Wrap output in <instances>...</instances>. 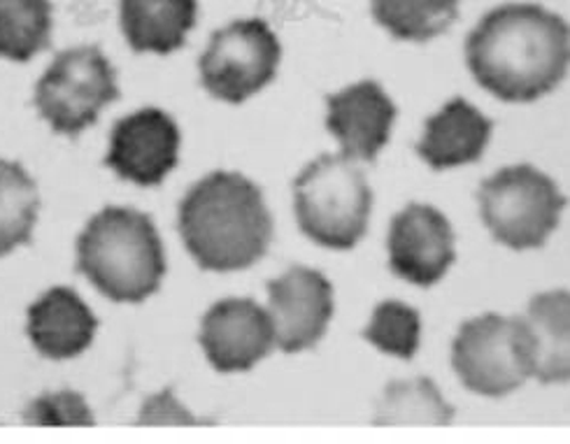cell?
I'll return each instance as SVG.
<instances>
[{
    "mask_svg": "<svg viewBox=\"0 0 570 444\" xmlns=\"http://www.w3.org/2000/svg\"><path fill=\"white\" fill-rule=\"evenodd\" d=\"M465 57L489 93L505 102H531L566 77L568 23L540 6H503L475 26Z\"/></svg>",
    "mask_w": 570,
    "mask_h": 444,
    "instance_id": "6da1fadb",
    "label": "cell"
},
{
    "mask_svg": "<svg viewBox=\"0 0 570 444\" xmlns=\"http://www.w3.org/2000/svg\"><path fill=\"white\" fill-rule=\"evenodd\" d=\"M179 233L205 270L230 273L254 266L273 240L264 194L240 172H213L179 203Z\"/></svg>",
    "mask_w": 570,
    "mask_h": 444,
    "instance_id": "7a4b0ae2",
    "label": "cell"
},
{
    "mask_svg": "<svg viewBox=\"0 0 570 444\" xmlns=\"http://www.w3.org/2000/svg\"><path fill=\"white\" fill-rule=\"evenodd\" d=\"M77 270L115 303H142L157 294L166 254L154 221L131 207H106L77 240Z\"/></svg>",
    "mask_w": 570,
    "mask_h": 444,
    "instance_id": "3957f363",
    "label": "cell"
},
{
    "mask_svg": "<svg viewBox=\"0 0 570 444\" xmlns=\"http://www.w3.org/2000/svg\"><path fill=\"white\" fill-rule=\"evenodd\" d=\"M301 230L328 249H352L368 230L373 191L347 156L324 154L294 181Z\"/></svg>",
    "mask_w": 570,
    "mask_h": 444,
    "instance_id": "277c9868",
    "label": "cell"
},
{
    "mask_svg": "<svg viewBox=\"0 0 570 444\" xmlns=\"http://www.w3.org/2000/svg\"><path fill=\"white\" fill-rule=\"evenodd\" d=\"M480 213L497 243L535 249L548 243L566 207L554 181L533 166H510L482 181Z\"/></svg>",
    "mask_w": 570,
    "mask_h": 444,
    "instance_id": "5b68a950",
    "label": "cell"
},
{
    "mask_svg": "<svg viewBox=\"0 0 570 444\" xmlns=\"http://www.w3.org/2000/svg\"><path fill=\"white\" fill-rule=\"evenodd\" d=\"M119 98L117 72L98 47L66 49L51 61L36 89V108L55 134L77 138Z\"/></svg>",
    "mask_w": 570,
    "mask_h": 444,
    "instance_id": "8992f818",
    "label": "cell"
},
{
    "mask_svg": "<svg viewBox=\"0 0 570 444\" xmlns=\"http://www.w3.org/2000/svg\"><path fill=\"white\" fill-rule=\"evenodd\" d=\"M452 365L473 394L503 398L531 377V356L520 317L484 315L465 322L452 345Z\"/></svg>",
    "mask_w": 570,
    "mask_h": 444,
    "instance_id": "52a82bcc",
    "label": "cell"
},
{
    "mask_svg": "<svg viewBox=\"0 0 570 444\" xmlns=\"http://www.w3.org/2000/svg\"><path fill=\"white\" fill-rule=\"evenodd\" d=\"M282 47L262 19H240L219 29L198 61L207 93L233 102L252 98L273 82Z\"/></svg>",
    "mask_w": 570,
    "mask_h": 444,
    "instance_id": "ba28073f",
    "label": "cell"
},
{
    "mask_svg": "<svg viewBox=\"0 0 570 444\" xmlns=\"http://www.w3.org/2000/svg\"><path fill=\"white\" fill-rule=\"evenodd\" d=\"M268 296L275 345L287 354L315 347L333 317V286L326 275L294 266L268 282Z\"/></svg>",
    "mask_w": 570,
    "mask_h": 444,
    "instance_id": "9c48e42d",
    "label": "cell"
},
{
    "mask_svg": "<svg viewBox=\"0 0 570 444\" xmlns=\"http://www.w3.org/2000/svg\"><path fill=\"white\" fill-rule=\"evenodd\" d=\"M200 345L215 371H252L275 345V328L268 309L252 298H228L215 303L203 317Z\"/></svg>",
    "mask_w": 570,
    "mask_h": 444,
    "instance_id": "30bf717a",
    "label": "cell"
},
{
    "mask_svg": "<svg viewBox=\"0 0 570 444\" xmlns=\"http://www.w3.org/2000/svg\"><path fill=\"white\" fill-rule=\"evenodd\" d=\"M456 258L454 230L448 217L431 205L412 203L394 217L389 230V266L417 286H433Z\"/></svg>",
    "mask_w": 570,
    "mask_h": 444,
    "instance_id": "8fae6325",
    "label": "cell"
},
{
    "mask_svg": "<svg viewBox=\"0 0 570 444\" xmlns=\"http://www.w3.org/2000/svg\"><path fill=\"white\" fill-rule=\"evenodd\" d=\"M179 128L159 108H145L117 121L106 166L121 179L157 187L177 166Z\"/></svg>",
    "mask_w": 570,
    "mask_h": 444,
    "instance_id": "7c38bea8",
    "label": "cell"
},
{
    "mask_svg": "<svg viewBox=\"0 0 570 444\" xmlns=\"http://www.w3.org/2000/svg\"><path fill=\"white\" fill-rule=\"evenodd\" d=\"M326 128L338 138L343 156L375 164L396 121V106L377 82H358L326 98Z\"/></svg>",
    "mask_w": 570,
    "mask_h": 444,
    "instance_id": "4fadbf2b",
    "label": "cell"
},
{
    "mask_svg": "<svg viewBox=\"0 0 570 444\" xmlns=\"http://www.w3.org/2000/svg\"><path fill=\"white\" fill-rule=\"evenodd\" d=\"M96 328L94 312L68 286L49 289L29 309V337L45 358L80 356L91 347Z\"/></svg>",
    "mask_w": 570,
    "mask_h": 444,
    "instance_id": "5bb4252c",
    "label": "cell"
},
{
    "mask_svg": "<svg viewBox=\"0 0 570 444\" xmlns=\"http://www.w3.org/2000/svg\"><path fill=\"white\" fill-rule=\"evenodd\" d=\"M491 130H494L491 119H487L469 100L454 98L426 121L417 154L433 170L475 164L482 159Z\"/></svg>",
    "mask_w": 570,
    "mask_h": 444,
    "instance_id": "9a60e30c",
    "label": "cell"
},
{
    "mask_svg": "<svg viewBox=\"0 0 570 444\" xmlns=\"http://www.w3.org/2000/svg\"><path fill=\"white\" fill-rule=\"evenodd\" d=\"M568 305V292L540 294L529 303V312L522 319L531 356V377L542 384L568 382L570 377Z\"/></svg>",
    "mask_w": 570,
    "mask_h": 444,
    "instance_id": "2e32d148",
    "label": "cell"
},
{
    "mask_svg": "<svg viewBox=\"0 0 570 444\" xmlns=\"http://www.w3.org/2000/svg\"><path fill=\"white\" fill-rule=\"evenodd\" d=\"M196 23V0H121V29L136 51L170 55Z\"/></svg>",
    "mask_w": 570,
    "mask_h": 444,
    "instance_id": "e0dca14e",
    "label": "cell"
},
{
    "mask_svg": "<svg viewBox=\"0 0 570 444\" xmlns=\"http://www.w3.org/2000/svg\"><path fill=\"white\" fill-rule=\"evenodd\" d=\"M452 422L454 407L429 377L389 384L373 420L375 426H448Z\"/></svg>",
    "mask_w": 570,
    "mask_h": 444,
    "instance_id": "ac0fdd59",
    "label": "cell"
},
{
    "mask_svg": "<svg viewBox=\"0 0 570 444\" xmlns=\"http://www.w3.org/2000/svg\"><path fill=\"white\" fill-rule=\"evenodd\" d=\"M40 213L33 177L21 164L0 159V256L29 245Z\"/></svg>",
    "mask_w": 570,
    "mask_h": 444,
    "instance_id": "d6986e66",
    "label": "cell"
},
{
    "mask_svg": "<svg viewBox=\"0 0 570 444\" xmlns=\"http://www.w3.org/2000/svg\"><path fill=\"white\" fill-rule=\"evenodd\" d=\"M373 17L396 40L429 42L459 17V0H373Z\"/></svg>",
    "mask_w": 570,
    "mask_h": 444,
    "instance_id": "ffe728a7",
    "label": "cell"
},
{
    "mask_svg": "<svg viewBox=\"0 0 570 444\" xmlns=\"http://www.w3.org/2000/svg\"><path fill=\"white\" fill-rule=\"evenodd\" d=\"M51 40L49 0H0V59L31 61Z\"/></svg>",
    "mask_w": 570,
    "mask_h": 444,
    "instance_id": "44dd1931",
    "label": "cell"
},
{
    "mask_svg": "<svg viewBox=\"0 0 570 444\" xmlns=\"http://www.w3.org/2000/svg\"><path fill=\"white\" fill-rule=\"evenodd\" d=\"M420 330L422 322L417 309L401 300H386L375 307L371 326L364 330V337L380 352L410 361L417 354Z\"/></svg>",
    "mask_w": 570,
    "mask_h": 444,
    "instance_id": "7402d4cb",
    "label": "cell"
},
{
    "mask_svg": "<svg viewBox=\"0 0 570 444\" xmlns=\"http://www.w3.org/2000/svg\"><path fill=\"white\" fill-rule=\"evenodd\" d=\"M31 426H94V414L87 401L75 391H57L33 401L23 412Z\"/></svg>",
    "mask_w": 570,
    "mask_h": 444,
    "instance_id": "603a6c76",
    "label": "cell"
},
{
    "mask_svg": "<svg viewBox=\"0 0 570 444\" xmlns=\"http://www.w3.org/2000/svg\"><path fill=\"white\" fill-rule=\"evenodd\" d=\"M138 424H198V420L179 405L173 396V391L166 388L159 396H154L145 403Z\"/></svg>",
    "mask_w": 570,
    "mask_h": 444,
    "instance_id": "cb8c5ba5",
    "label": "cell"
}]
</instances>
